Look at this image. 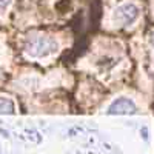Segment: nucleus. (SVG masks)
Here are the masks:
<instances>
[{
    "mask_svg": "<svg viewBox=\"0 0 154 154\" xmlns=\"http://www.w3.org/2000/svg\"><path fill=\"white\" fill-rule=\"evenodd\" d=\"M57 49H59L57 40L48 35H32L25 43V53L34 59L48 57L51 54L57 53Z\"/></svg>",
    "mask_w": 154,
    "mask_h": 154,
    "instance_id": "1",
    "label": "nucleus"
},
{
    "mask_svg": "<svg viewBox=\"0 0 154 154\" xmlns=\"http://www.w3.org/2000/svg\"><path fill=\"white\" fill-rule=\"evenodd\" d=\"M139 8L134 3H125L122 6H119L114 11L112 14V20L116 25H120V26H128L137 20L139 17Z\"/></svg>",
    "mask_w": 154,
    "mask_h": 154,
    "instance_id": "2",
    "label": "nucleus"
},
{
    "mask_svg": "<svg viewBox=\"0 0 154 154\" xmlns=\"http://www.w3.org/2000/svg\"><path fill=\"white\" fill-rule=\"evenodd\" d=\"M136 112V103L131 99L119 97L108 108V114H133Z\"/></svg>",
    "mask_w": 154,
    "mask_h": 154,
    "instance_id": "3",
    "label": "nucleus"
},
{
    "mask_svg": "<svg viewBox=\"0 0 154 154\" xmlns=\"http://www.w3.org/2000/svg\"><path fill=\"white\" fill-rule=\"evenodd\" d=\"M16 105L11 99L0 97V114H14Z\"/></svg>",
    "mask_w": 154,
    "mask_h": 154,
    "instance_id": "4",
    "label": "nucleus"
},
{
    "mask_svg": "<svg viewBox=\"0 0 154 154\" xmlns=\"http://www.w3.org/2000/svg\"><path fill=\"white\" fill-rule=\"evenodd\" d=\"M11 3V0H0V12H3Z\"/></svg>",
    "mask_w": 154,
    "mask_h": 154,
    "instance_id": "5",
    "label": "nucleus"
},
{
    "mask_svg": "<svg viewBox=\"0 0 154 154\" xmlns=\"http://www.w3.org/2000/svg\"><path fill=\"white\" fill-rule=\"evenodd\" d=\"M142 134H143V139L146 140V139H148V131H146V128H143V130H142Z\"/></svg>",
    "mask_w": 154,
    "mask_h": 154,
    "instance_id": "6",
    "label": "nucleus"
},
{
    "mask_svg": "<svg viewBox=\"0 0 154 154\" xmlns=\"http://www.w3.org/2000/svg\"><path fill=\"white\" fill-rule=\"evenodd\" d=\"M0 133H2V134H5V136H8V131H5V130H2V128H0Z\"/></svg>",
    "mask_w": 154,
    "mask_h": 154,
    "instance_id": "7",
    "label": "nucleus"
},
{
    "mask_svg": "<svg viewBox=\"0 0 154 154\" xmlns=\"http://www.w3.org/2000/svg\"><path fill=\"white\" fill-rule=\"evenodd\" d=\"M151 43H152V48H154V34H152V37H151Z\"/></svg>",
    "mask_w": 154,
    "mask_h": 154,
    "instance_id": "8",
    "label": "nucleus"
}]
</instances>
